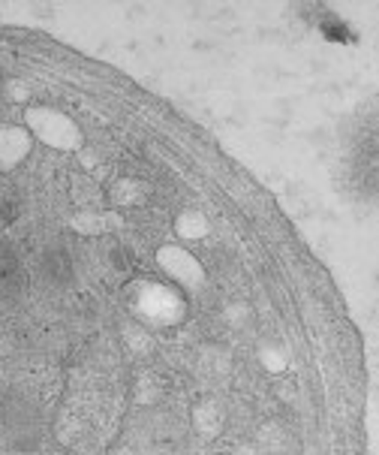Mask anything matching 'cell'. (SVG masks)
I'll use <instances>...</instances> for the list:
<instances>
[{
	"instance_id": "6da1fadb",
	"label": "cell",
	"mask_w": 379,
	"mask_h": 455,
	"mask_svg": "<svg viewBox=\"0 0 379 455\" xmlns=\"http://www.w3.org/2000/svg\"><path fill=\"white\" fill-rule=\"evenodd\" d=\"M0 428L19 450H34L43 441V407L28 389L10 387L0 395Z\"/></svg>"
},
{
	"instance_id": "7a4b0ae2",
	"label": "cell",
	"mask_w": 379,
	"mask_h": 455,
	"mask_svg": "<svg viewBox=\"0 0 379 455\" xmlns=\"http://www.w3.org/2000/svg\"><path fill=\"white\" fill-rule=\"evenodd\" d=\"M133 443L136 450L142 455H162L166 450H172L181 441V422L169 413H160V411H151V413H142L136 416L133 422Z\"/></svg>"
},
{
	"instance_id": "3957f363",
	"label": "cell",
	"mask_w": 379,
	"mask_h": 455,
	"mask_svg": "<svg viewBox=\"0 0 379 455\" xmlns=\"http://www.w3.org/2000/svg\"><path fill=\"white\" fill-rule=\"evenodd\" d=\"M25 266H21L19 253L10 244L0 242V305H10L25 292Z\"/></svg>"
},
{
	"instance_id": "277c9868",
	"label": "cell",
	"mask_w": 379,
	"mask_h": 455,
	"mask_svg": "<svg viewBox=\"0 0 379 455\" xmlns=\"http://www.w3.org/2000/svg\"><path fill=\"white\" fill-rule=\"evenodd\" d=\"M40 272L51 287L67 290L69 283L75 281V259L64 244H51V248L43 251L40 257Z\"/></svg>"
},
{
	"instance_id": "5b68a950",
	"label": "cell",
	"mask_w": 379,
	"mask_h": 455,
	"mask_svg": "<svg viewBox=\"0 0 379 455\" xmlns=\"http://www.w3.org/2000/svg\"><path fill=\"white\" fill-rule=\"evenodd\" d=\"M15 214H19V194H15V188L6 181V175L0 172V229H4L6 223H12Z\"/></svg>"
}]
</instances>
